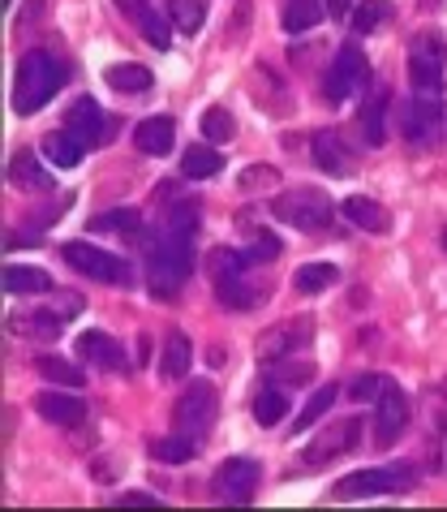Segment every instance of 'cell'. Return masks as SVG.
I'll return each instance as SVG.
<instances>
[{
  "mask_svg": "<svg viewBox=\"0 0 447 512\" xmlns=\"http://www.w3.org/2000/svg\"><path fill=\"white\" fill-rule=\"evenodd\" d=\"M194 237H198V207L181 203L168 216L160 237L147 246V284L155 297L181 293V284L194 272Z\"/></svg>",
  "mask_w": 447,
  "mask_h": 512,
  "instance_id": "obj_1",
  "label": "cell"
},
{
  "mask_svg": "<svg viewBox=\"0 0 447 512\" xmlns=\"http://www.w3.org/2000/svg\"><path fill=\"white\" fill-rule=\"evenodd\" d=\"M61 82H65V65L52 52H26L18 61V78H13V108L22 117H31L61 91Z\"/></svg>",
  "mask_w": 447,
  "mask_h": 512,
  "instance_id": "obj_2",
  "label": "cell"
},
{
  "mask_svg": "<svg viewBox=\"0 0 447 512\" xmlns=\"http://www.w3.org/2000/svg\"><path fill=\"white\" fill-rule=\"evenodd\" d=\"M271 211H276L284 224H293V229H306V233H319V229H327V224L336 220V203H331L323 190H314V186L284 190L276 203H271Z\"/></svg>",
  "mask_w": 447,
  "mask_h": 512,
  "instance_id": "obj_3",
  "label": "cell"
},
{
  "mask_svg": "<svg viewBox=\"0 0 447 512\" xmlns=\"http://www.w3.org/2000/svg\"><path fill=\"white\" fill-rule=\"evenodd\" d=\"M413 487V469L409 465H379V469H357V474L336 482V500H366V495L383 491H409Z\"/></svg>",
  "mask_w": 447,
  "mask_h": 512,
  "instance_id": "obj_4",
  "label": "cell"
},
{
  "mask_svg": "<svg viewBox=\"0 0 447 512\" xmlns=\"http://www.w3.org/2000/svg\"><path fill=\"white\" fill-rule=\"evenodd\" d=\"M61 254H65V263L74 267V272L91 276V280H99V284H129V280H134L129 263L117 259V254H108V250H99L95 241H69Z\"/></svg>",
  "mask_w": 447,
  "mask_h": 512,
  "instance_id": "obj_5",
  "label": "cell"
},
{
  "mask_svg": "<svg viewBox=\"0 0 447 512\" xmlns=\"http://www.w3.org/2000/svg\"><path fill=\"white\" fill-rule=\"evenodd\" d=\"M443 69H447V44L443 35L426 31L413 35L409 44V78L417 91H443Z\"/></svg>",
  "mask_w": 447,
  "mask_h": 512,
  "instance_id": "obj_6",
  "label": "cell"
},
{
  "mask_svg": "<svg viewBox=\"0 0 447 512\" xmlns=\"http://www.w3.org/2000/svg\"><path fill=\"white\" fill-rule=\"evenodd\" d=\"M215 414H220V396H215L211 383H194V388H185V396L177 401V431L181 435H207Z\"/></svg>",
  "mask_w": 447,
  "mask_h": 512,
  "instance_id": "obj_7",
  "label": "cell"
},
{
  "mask_svg": "<svg viewBox=\"0 0 447 512\" xmlns=\"http://www.w3.org/2000/svg\"><path fill=\"white\" fill-rule=\"evenodd\" d=\"M405 426H409V401L400 392V383L383 375V388L374 396V435H379V444H396Z\"/></svg>",
  "mask_w": 447,
  "mask_h": 512,
  "instance_id": "obj_8",
  "label": "cell"
},
{
  "mask_svg": "<svg viewBox=\"0 0 447 512\" xmlns=\"http://www.w3.org/2000/svg\"><path fill=\"white\" fill-rule=\"evenodd\" d=\"M366 56L362 48H340L336 52V61H331L327 69V78H323V95H327V104H344L357 87L366 82Z\"/></svg>",
  "mask_w": 447,
  "mask_h": 512,
  "instance_id": "obj_9",
  "label": "cell"
},
{
  "mask_svg": "<svg viewBox=\"0 0 447 512\" xmlns=\"http://www.w3.org/2000/svg\"><path fill=\"white\" fill-rule=\"evenodd\" d=\"M65 130L74 134L82 147H104L112 138V117H104V108H99L91 95H82L78 104L65 112Z\"/></svg>",
  "mask_w": 447,
  "mask_h": 512,
  "instance_id": "obj_10",
  "label": "cell"
},
{
  "mask_svg": "<svg viewBox=\"0 0 447 512\" xmlns=\"http://www.w3.org/2000/svg\"><path fill=\"white\" fill-rule=\"evenodd\" d=\"M258 482H263V469H258L250 457H228L220 469H215V495H220V500L245 504L258 491Z\"/></svg>",
  "mask_w": 447,
  "mask_h": 512,
  "instance_id": "obj_11",
  "label": "cell"
},
{
  "mask_svg": "<svg viewBox=\"0 0 447 512\" xmlns=\"http://www.w3.org/2000/svg\"><path fill=\"white\" fill-rule=\"evenodd\" d=\"M357 435H362V422L344 418L336 426H327V431L306 448V457H301V461H306V465H327L331 457H340V452H353L357 448Z\"/></svg>",
  "mask_w": 447,
  "mask_h": 512,
  "instance_id": "obj_12",
  "label": "cell"
},
{
  "mask_svg": "<svg viewBox=\"0 0 447 512\" xmlns=\"http://www.w3.org/2000/svg\"><path fill=\"white\" fill-rule=\"evenodd\" d=\"M439 121H443V99H439V91H417V99H413L409 112H405V138L409 142L435 138Z\"/></svg>",
  "mask_w": 447,
  "mask_h": 512,
  "instance_id": "obj_13",
  "label": "cell"
},
{
  "mask_svg": "<svg viewBox=\"0 0 447 512\" xmlns=\"http://www.w3.org/2000/svg\"><path fill=\"white\" fill-rule=\"evenodd\" d=\"M310 319H293V323H280V327H271V332H263L258 336V358H271V362H280V358H288L293 349H301L310 340Z\"/></svg>",
  "mask_w": 447,
  "mask_h": 512,
  "instance_id": "obj_14",
  "label": "cell"
},
{
  "mask_svg": "<svg viewBox=\"0 0 447 512\" xmlns=\"http://www.w3.org/2000/svg\"><path fill=\"white\" fill-rule=\"evenodd\" d=\"M215 293H220V302L228 310H254L258 302H263V284L250 276V267L228 272V276H215Z\"/></svg>",
  "mask_w": 447,
  "mask_h": 512,
  "instance_id": "obj_15",
  "label": "cell"
},
{
  "mask_svg": "<svg viewBox=\"0 0 447 512\" xmlns=\"http://www.w3.org/2000/svg\"><path fill=\"white\" fill-rule=\"evenodd\" d=\"M78 358L99 366V371H121V366H125V349L108 332H82L78 336Z\"/></svg>",
  "mask_w": 447,
  "mask_h": 512,
  "instance_id": "obj_16",
  "label": "cell"
},
{
  "mask_svg": "<svg viewBox=\"0 0 447 512\" xmlns=\"http://www.w3.org/2000/svg\"><path fill=\"white\" fill-rule=\"evenodd\" d=\"M35 409L52 426H78L86 418V405L74 396V388H69V392H39L35 396Z\"/></svg>",
  "mask_w": 447,
  "mask_h": 512,
  "instance_id": "obj_17",
  "label": "cell"
},
{
  "mask_svg": "<svg viewBox=\"0 0 447 512\" xmlns=\"http://www.w3.org/2000/svg\"><path fill=\"white\" fill-rule=\"evenodd\" d=\"M172 142H177V125H172V117H147L134 130V147L142 155H168Z\"/></svg>",
  "mask_w": 447,
  "mask_h": 512,
  "instance_id": "obj_18",
  "label": "cell"
},
{
  "mask_svg": "<svg viewBox=\"0 0 447 512\" xmlns=\"http://www.w3.org/2000/svg\"><path fill=\"white\" fill-rule=\"evenodd\" d=\"M340 211L357 224V229H366V233H387V229H392V216H387V211L374 203V198H366V194H349L340 203Z\"/></svg>",
  "mask_w": 447,
  "mask_h": 512,
  "instance_id": "obj_19",
  "label": "cell"
},
{
  "mask_svg": "<svg viewBox=\"0 0 447 512\" xmlns=\"http://www.w3.org/2000/svg\"><path fill=\"white\" fill-rule=\"evenodd\" d=\"M117 5L129 13V18L138 22V31L147 35L155 48H168V44H172V35H168V18H164V13H155V9L147 5V0H117Z\"/></svg>",
  "mask_w": 447,
  "mask_h": 512,
  "instance_id": "obj_20",
  "label": "cell"
},
{
  "mask_svg": "<svg viewBox=\"0 0 447 512\" xmlns=\"http://www.w3.org/2000/svg\"><path fill=\"white\" fill-rule=\"evenodd\" d=\"M194 366V345L185 332H168L164 340V353H160V375L164 379H185Z\"/></svg>",
  "mask_w": 447,
  "mask_h": 512,
  "instance_id": "obj_21",
  "label": "cell"
},
{
  "mask_svg": "<svg viewBox=\"0 0 447 512\" xmlns=\"http://www.w3.org/2000/svg\"><path fill=\"white\" fill-rule=\"evenodd\" d=\"M314 160H319V168H323V173H331V177H349V168H353L349 151L340 147V138L331 130L314 134Z\"/></svg>",
  "mask_w": 447,
  "mask_h": 512,
  "instance_id": "obj_22",
  "label": "cell"
},
{
  "mask_svg": "<svg viewBox=\"0 0 447 512\" xmlns=\"http://www.w3.org/2000/svg\"><path fill=\"white\" fill-rule=\"evenodd\" d=\"M181 173L190 181H211L215 173H224V155L215 147H203V142H198V147H190L181 155Z\"/></svg>",
  "mask_w": 447,
  "mask_h": 512,
  "instance_id": "obj_23",
  "label": "cell"
},
{
  "mask_svg": "<svg viewBox=\"0 0 447 512\" xmlns=\"http://www.w3.org/2000/svg\"><path fill=\"white\" fill-rule=\"evenodd\" d=\"M9 177H13V186H22V190H52V173H43V164L35 160L31 151H18L9 160Z\"/></svg>",
  "mask_w": 447,
  "mask_h": 512,
  "instance_id": "obj_24",
  "label": "cell"
},
{
  "mask_svg": "<svg viewBox=\"0 0 447 512\" xmlns=\"http://www.w3.org/2000/svg\"><path fill=\"white\" fill-rule=\"evenodd\" d=\"M383 117H387V87L370 91L362 112H357V125H362V134H366L370 147H379V142H383Z\"/></svg>",
  "mask_w": 447,
  "mask_h": 512,
  "instance_id": "obj_25",
  "label": "cell"
},
{
  "mask_svg": "<svg viewBox=\"0 0 447 512\" xmlns=\"http://www.w3.org/2000/svg\"><path fill=\"white\" fill-rule=\"evenodd\" d=\"M323 13H327L323 0H288L284 5V31H293V35L310 31V26L323 22Z\"/></svg>",
  "mask_w": 447,
  "mask_h": 512,
  "instance_id": "obj_26",
  "label": "cell"
},
{
  "mask_svg": "<svg viewBox=\"0 0 447 512\" xmlns=\"http://www.w3.org/2000/svg\"><path fill=\"white\" fill-rule=\"evenodd\" d=\"M104 78H108V87H112V91H125V95H134V91H151V82H155L147 65H129V61L112 65Z\"/></svg>",
  "mask_w": 447,
  "mask_h": 512,
  "instance_id": "obj_27",
  "label": "cell"
},
{
  "mask_svg": "<svg viewBox=\"0 0 447 512\" xmlns=\"http://www.w3.org/2000/svg\"><path fill=\"white\" fill-rule=\"evenodd\" d=\"M5 289L9 293H48L52 289V276L43 272V267L13 263V267H5Z\"/></svg>",
  "mask_w": 447,
  "mask_h": 512,
  "instance_id": "obj_28",
  "label": "cell"
},
{
  "mask_svg": "<svg viewBox=\"0 0 447 512\" xmlns=\"http://www.w3.org/2000/svg\"><path fill=\"white\" fill-rule=\"evenodd\" d=\"M340 280V272L331 263H306V267H297V276H293V289L297 293H306V297H314V293H323V289H331V284Z\"/></svg>",
  "mask_w": 447,
  "mask_h": 512,
  "instance_id": "obj_29",
  "label": "cell"
},
{
  "mask_svg": "<svg viewBox=\"0 0 447 512\" xmlns=\"http://www.w3.org/2000/svg\"><path fill=\"white\" fill-rule=\"evenodd\" d=\"M43 151H48V160L56 164V168H74L78 160H82V142L69 134V130H56V134H48L43 138Z\"/></svg>",
  "mask_w": 447,
  "mask_h": 512,
  "instance_id": "obj_30",
  "label": "cell"
},
{
  "mask_svg": "<svg viewBox=\"0 0 447 512\" xmlns=\"http://www.w3.org/2000/svg\"><path fill=\"white\" fill-rule=\"evenodd\" d=\"M168 18H172L177 31L194 35L198 26L207 22V5H203V0H168Z\"/></svg>",
  "mask_w": 447,
  "mask_h": 512,
  "instance_id": "obj_31",
  "label": "cell"
},
{
  "mask_svg": "<svg viewBox=\"0 0 447 512\" xmlns=\"http://www.w3.org/2000/svg\"><path fill=\"white\" fill-rule=\"evenodd\" d=\"M387 18H392V0H357V9H353V31H357V35H370L374 26H383Z\"/></svg>",
  "mask_w": 447,
  "mask_h": 512,
  "instance_id": "obj_32",
  "label": "cell"
},
{
  "mask_svg": "<svg viewBox=\"0 0 447 512\" xmlns=\"http://www.w3.org/2000/svg\"><path fill=\"white\" fill-rule=\"evenodd\" d=\"M198 130H203V138H207V142H228V138L237 134V121H233V112H228V108L215 104V108H207V112H203Z\"/></svg>",
  "mask_w": 447,
  "mask_h": 512,
  "instance_id": "obj_33",
  "label": "cell"
},
{
  "mask_svg": "<svg viewBox=\"0 0 447 512\" xmlns=\"http://www.w3.org/2000/svg\"><path fill=\"white\" fill-rule=\"evenodd\" d=\"M288 414V401H284V392L276 388H267V392H258L254 396V422L258 426H280Z\"/></svg>",
  "mask_w": 447,
  "mask_h": 512,
  "instance_id": "obj_34",
  "label": "cell"
},
{
  "mask_svg": "<svg viewBox=\"0 0 447 512\" xmlns=\"http://www.w3.org/2000/svg\"><path fill=\"white\" fill-rule=\"evenodd\" d=\"M91 233H134L138 229V211L134 207H117V211H104V216H91L86 224Z\"/></svg>",
  "mask_w": 447,
  "mask_h": 512,
  "instance_id": "obj_35",
  "label": "cell"
},
{
  "mask_svg": "<svg viewBox=\"0 0 447 512\" xmlns=\"http://www.w3.org/2000/svg\"><path fill=\"white\" fill-rule=\"evenodd\" d=\"M151 457H155V461H168V465L194 461V439H190V435H172V439H155V444H151Z\"/></svg>",
  "mask_w": 447,
  "mask_h": 512,
  "instance_id": "obj_36",
  "label": "cell"
},
{
  "mask_svg": "<svg viewBox=\"0 0 447 512\" xmlns=\"http://www.w3.org/2000/svg\"><path fill=\"white\" fill-rule=\"evenodd\" d=\"M35 366H39V375H43V379L61 383V388H74V392H78L82 383H86V379H82V371H78V366H69L65 358H39Z\"/></svg>",
  "mask_w": 447,
  "mask_h": 512,
  "instance_id": "obj_37",
  "label": "cell"
},
{
  "mask_svg": "<svg viewBox=\"0 0 447 512\" xmlns=\"http://www.w3.org/2000/svg\"><path fill=\"white\" fill-rule=\"evenodd\" d=\"M331 405H336V388H319L306 405H301V414L293 418V431H306V426H314V422H319V418L327 414Z\"/></svg>",
  "mask_w": 447,
  "mask_h": 512,
  "instance_id": "obj_38",
  "label": "cell"
},
{
  "mask_svg": "<svg viewBox=\"0 0 447 512\" xmlns=\"http://www.w3.org/2000/svg\"><path fill=\"white\" fill-rule=\"evenodd\" d=\"M61 315H56V310H43V315H31V319H13V327H18V332H31V336H56L61 332Z\"/></svg>",
  "mask_w": 447,
  "mask_h": 512,
  "instance_id": "obj_39",
  "label": "cell"
},
{
  "mask_svg": "<svg viewBox=\"0 0 447 512\" xmlns=\"http://www.w3.org/2000/svg\"><path fill=\"white\" fill-rule=\"evenodd\" d=\"M241 254H245V263H250V267L271 263V259L280 254V237H276V233H258V237H254V246H245Z\"/></svg>",
  "mask_w": 447,
  "mask_h": 512,
  "instance_id": "obj_40",
  "label": "cell"
},
{
  "mask_svg": "<svg viewBox=\"0 0 447 512\" xmlns=\"http://www.w3.org/2000/svg\"><path fill=\"white\" fill-rule=\"evenodd\" d=\"M271 375H280L284 383H310L314 366L310 362H276V366H271Z\"/></svg>",
  "mask_w": 447,
  "mask_h": 512,
  "instance_id": "obj_41",
  "label": "cell"
},
{
  "mask_svg": "<svg viewBox=\"0 0 447 512\" xmlns=\"http://www.w3.org/2000/svg\"><path fill=\"white\" fill-rule=\"evenodd\" d=\"M276 181H280V173H276V168H267V164H254V168H250V173H245V177H241V190H258V186H276Z\"/></svg>",
  "mask_w": 447,
  "mask_h": 512,
  "instance_id": "obj_42",
  "label": "cell"
},
{
  "mask_svg": "<svg viewBox=\"0 0 447 512\" xmlns=\"http://www.w3.org/2000/svg\"><path fill=\"white\" fill-rule=\"evenodd\" d=\"M383 388V375H362L353 383V401H370V396H379Z\"/></svg>",
  "mask_w": 447,
  "mask_h": 512,
  "instance_id": "obj_43",
  "label": "cell"
},
{
  "mask_svg": "<svg viewBox=\"0 0 447 512\" xmlns=\"http://www.w3.org/2000/svg\"><path fill=\"white\" fill-rule=\"evenodd\" d=\"M117 504L121 508H160V495H151V491H125Z\"/></svg>",
  "mask_w": 447,
  "mask_h": 512,
  "instance_id": "obj_44",
  "label": "cell"
},
{
  "mask_svg": "<svg viewBox=\"0 0 447 512\" xmlns=\"http://www.w3.org/2000/svg\"><path fill=\"white\" fill-rule=\"evenodd\" d=\"M323 5H327V13H331V18H336V22H344V18H353L357 0H323Z\"/></svg>",
  "mask_w": 447,
  "mask_h": 512,
  "instance_id": "obj_45",
  "label": "cell"
},
{
  "mask_svg": "<svg viewBox=\"0 0 447 512\" xmlns=\"http://www.w3.org/2000/svg\"><path fill=\"white\" fill-rule=\"evenodd\" d=\"M78 306H82V297H78V293H65V297H61V306H56V315H61V319H74V315H78Z\"/></svg>",
  "mask_w": 447,
  "mask_h": 512,
  "instance_id": "obj_46",
  "label": "cell"
},
{
  "mask_svg": "<svg viewBox=\"0 0 447 512\" xmlns=\"http://www.w3.org/2000/svg\"><path fill=\"white\" fill-rule=\"evenodd\" d=\"M443 250H447V229H443Z\"/></svg>",
  "mask_w": 447,
  "mask_h": 512,
  "instance_id": "obj_47",
  "label": "cell"
}]
</instances>
